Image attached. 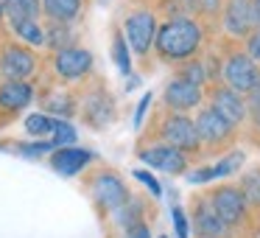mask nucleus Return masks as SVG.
<instances>
[{"label":"nucleus","mask_w":260,"mask_h":238,"mask_svg":"<svg viewBox=\"0 0 260 238\" xmlns=\"http://www.w3.org/2000/svg\"><path fill=\"white\" fill-rule=\"evenodd\" d=\"M154 37H157V20L151 12H135L126 17V40L135 53L146 56L148 48L154 45Z\"/></svg>","instance_id":"nucleus-8"},{"label":"nucleus","mask_w":260,"mask_h":238,"mask_svg":"<svg viewBox=\"0 0 260 238\" xmlns=\"http://www.w3.org/2000/svg\"><path fill=\"white\" fill-rule=\"evenodd\" d=\"M140 160L146 165H151V168H159L165 171V174H185L187 168V157L185 152H179V148L168 146V143H162V146H148L140 152Z\"/></svg>","instance_id":"nucleus-10"},{"label":"nucleus","mask_w":260,"mask_h":238,"mask_svg":"<svg viewBox=\"0 0 260 238\" xmlns=\"http://www.w3.org/2000/svg\"><path fill=\"white\" fill-rule=\"evenodd\" d=\"M257 62H252L249 56H243V53H235V56L226 59L224 65V79H226V87L235 93H241V96H246V93H252L254 87L260 84V70L254 68Z\"/></svg>","instance_id":"nucleus-3"},{"label":"nucleus","mask_w":260,"mask_h":238,"mask_svg":"<svg viewBox=\"0 0 260 238\" xmlns=\"http://www.w3.org/2000/svg\"><path fill=\"white\" fill-rule=\"evenodd\" d=\"M135 180H140V182H143V185H146V188H148V191H151V193H154V196H159V193H162V188H159V182H157V180H154V176H151V174H148V171H135Z\"/></svg>","instance_id":"nucleus-32"},{"label":"nucleus","mask_w":260,"mask_h":238,"mask_svg":"<svg viewBox=\"0 0 260 238\" xmlns=\"http://www.w3.org/2000/svg\"><path fill=\"white\" fill-rule=\"evenodd\" d=\"M213 107L218 109V112L224 115V118L230 121L232 126H235V124H243V121L249 118V115H246V98H243L241 93L230 90V87H221V90H215Z\"/></svg>","instance_id":"nucleus-14"},{"label":"nucleus","mask_w":260,"mask_h":238,"mask_svg":"<svg viewBox=\"0 0 260 238\" xmlns=\"http://www.w3.org/2000/svg\"><path fill=\"white\" fill-rule=\"evenodd\" d=\"M246 115H252L254 124L260 126V87H254L252 93H246Z\"/></svg>","instance_id":"nucleus-28"},{"label":"nucleus","mask_w":260,"mask_h":238,"mask_svg":"<svg viewBox=\"0 0 260 238\" xmlns=\"http://www.w3.org/2000/svg\"><path fill=\"white\" fill-rule=\"evenodd\" d=\"M246 48H249V59H252V62H260V31H254V34L249 37Z\"/></svg>","instance_id":"nucleus-33"},{"label":"nucleus","mask_w":260,"mask_h":238,"mask_svg":"<svg viewBox=\"0 0 260 238\" xmlns=\"http://www.w3.org/2000/svg\"><path fill=\"white\" fill-rule=\"evenodd\" d=\"M190 6L193 9H202V12L213 14L215 9H218V0H190Z\"/></svg>","instance_id":"nucleus-36"},{"label":"nucleus","mask_w":260,"mask_h":238,"mask_svg":"<svg viewBox=\"0 0 260 238\" xmlns=\"http://www.w3.org/2000/svg\"><path fill=\"white\" fill-rule=\"evenodd\" d=\"M126 238H151V230H148V224L143 221V224L132 227V230H126Z\"/></svg>","instance_id":"nucleus-35"},{"label":"nucleus","mask_w":260,"mask_h":238,"mask_svg":"<svg viewBox=\"0 0 260 238\" xmlns=\"http://www.w3.org/2000/svg\"><path fill=\"white\" fill-rule=\"evenodd\" d=\"M202 238H221V235H202Z\"/></svg>","instance_id":"nucleus-38"},{"label":"nucleus","mask_w":260,"mask_h":238,"mask_svg":"<svg viewBox=\"0 0 260 238\" xmlns=\"http://www.w3.org/2000/svg\"><path fill=\"white\" fill-rule=\"evenodd\" d=\"M45 112H56L62 118H70L76 112V101L68 96V93H51L45 98Z\"/></svg>","instance_id":"nucleus-22"},{"label":"nucleus","mask_w":260,"mask_h":238,"mask_svg":"<svg viewBox=\"0 0 260 238\" xmlns=\"http://www.w3.org/2000/svg\"><path fill=\"white\" fill-rule=\"evenodd\" d=\"M0 9L12 23H25V20H37L42 12L40 0H0Z\"/></svg>","instance_id":"nucleus-17"},{"label":"nucleus","mask_w":260,"mask_h":238,"mask_svg":"<svg viewBox=\"0 0 260 238\" xmlns=\"http://www.w3.org/2000/svg\"><path fill=\"white\" fill-rule=\"evenodd\" d=\"M115 219H118V224L123 227V230H132V227L143 224V202L126 199V202L115 210Z\"/></svg>","instance_id":"nucleus-19"},{"label":"nucleus","mask_w":260,"mask_h":238,"mask_svg":"<svg viewBox=\"0 0 260 238\" xmlns=\"http://www.w3.org/2000/svg\"><path fill=\"white\" fill-rule=\"evenodd\" d=\"M193 124H196L199 140L207 143V146H221V143H226L232 137V124L215 107L202 109V112H199V118L193 121Z\"/></svg>","instance_id":"nucleus-9"},{"label":"nucleus","mask_w":260,"mask_h":238,"mask_svg":"<svg viewBox=\"0 0 260 238\" xmlns=\"http://www.w3.org/2000/svg\"><path fill=\"white\" fill-rule=\"evenodd\" d=\"M224 23H226V31H230L232 37L249 34V31H252V25H254L252 0H230L226 14H224Z\"/></svg>","instance_id":"nucleus-15"},{"label":"nucleus","mask_w":260,"mask_h":238,"mask_svg":"<svg viewBox=\"0 0 260 238\" xmlns=\"http://www.w3.org/2000/svg\"><path fill=\"white\" fill-rule=\"evenodd\" d=\"M257 87H260V84H257Z\"/></svg>","instance_id":"nucleus-41"},{"label":"nucleus","mask_w":260,"mask_h":238,"mask_svg":"<svg viewBox=\"0 0 260 238\" xmlns=\"http://www.w3.org/2000/svg\"><path fill=\"white\" fill-rule=\"evenodd\" d=\"M53 124H56V118H51V115H45V112H34V115L25 118V132H28L31 137H51Z\"/></svg>","instance_id":"nucleus-21"},{"label":"nucleus","mask_w":260,"mask_h":238,"mask_svg":"<svg viewBox=\"0 0 260 238\" xmlns=\"http://www.w3.org/2000/svg\"><path fill=\"white\" fill-rule=\"evenodd\" d=\"M20 152H23L25 157H37V154H51V152H53V143H51V140L28 143V146H20Z\"/></svg>","instance_id":"nucleus-29"},{"label":"nucleus","mask_w":260,"mask_h":238,"mask_svg":"<svg viewBox=\"0 0 260 238\" xmlns=\"http://www.w3.org/2000/svg\"><path fill=\"white\" fill-rule=\"evenodd\" d=\"M241 193H243V199H246V204L260 207V168L249 171L241 180Z\"/></svg>","instance_id":"nucleus-23"},{"label":"nucleus","mask_w":260,"mask_h":238,"mask_svg":"<svg viewBox=\"0 0 260 238\" xmlns=\"http://www.w3.org/2000/svg\"><path fill=\"white\" fill-rule=\"evenodd\" d=\"M40 3H42V12L56 23H70L81 12V0H40Z\"/></svg>","instance_id":"nucleus-18"},{"label":"nucleus","mask_w":260,"mask_h":238,"mask_svg":"<svg viewBox=\"0 0 260 238\" xmlns=\"http://www.w3.org/2000/svg\"><path fill=\"white\" fill-rule=\"evenodd\" d=\"M210 204H213V210L221 216V221H224L226 227L243 221V216H246V199H243L241 188H235V185L215 188V191L210 193Z\"/></svg>","instance_id":"nucleus-5"},{"label":"nucleus","mask_w":260,"mask_h":238,"mask_svg":"<svg viewBox=\"0 0 260 238\" xmlns=\"http://www.w3.org/2000/svg\"><path fill=\"white\" fill-rule=\"evenodd\" d=\"M0 73L6 81H28L37 73L34 51H28L23 45H9L0 53Z\"/></svg>","instance_id":"nucleus-4"},{"label":"nucleus","mask_w":260,"mask_h":238,"mask_svg":"<svg viewBox=\"0 0 260 238\" xmlns=\"http://www.w3.org/2000/svg\"><path fill=\"white\" fill-rule=\"evenodd\" d=\"M148 104H151V93H148V96H143V98H140V104H137V112H135V126H140V124H143V115H146Z\"/></svg>","instance_id":"nucleus-34"},{"label":"nucleus","mask_w":260,"mask_h":238,"mask_svg":"<svg viewBox=\"0 0 260 238\" xmlns=\"http://www.w3.org/2000/svg\"><path fill=\"white\" fill-rule=\"evenodd\" d=\"M48 140L53 143V148H59V146H76V129L64 118H56L53 132H51V137H48Z\"/></svg>","instance_id":"nucleus-24"},{"label":"nucleus","mask_w":260,"mask_h":238,"mask_svg":"<svg viewBox=\"0 0 260 238\" xmlns=\"http://www.w3.org/2000/svg\"><path fill=\"white\" fill-rule=\"evenodd\" d=\"M112 56H115V65H118L120 73H129V70H132V59H129V48H126V40H123L120 34H115Z\"/></svg>","instance_id":"nucleus-25"},{"label":"nucleus","mask_w":260,"mask_h":238,"mask_svg":"<svg viewBox=\"0 0 260 238\" xmlns=\"http://www.w3.org/2000/svg\"><path fill=\"white\" fill-rule=\"evenodd\" d=\"M34 101L31 81H3L0 84V109L3 112H20Z\"/></svg>","instance_id":"nucleus-13"},{"label":"nucleus","mask_w":260,"mask_h":238,"mask_svg":"<svg viewBox=\"0 0 260 238\" xmlns=\"http://www.w3.org/2000/svg\"><path fill=\"white\" fill-rule=\"evenodd\" d=\"M182 79L193 81V84H202V81L207 79V73L202 70V65H199V62H193V65H185V70H182Z\"/></svg>","instance_id":"nucleus-30"},{"label":"nucleus","mask_w":260,"mask_h":238,"mask_svg":"<svg viewBox=\"0 0 260 238\" xmlns=\"http://www.w3.org/2000/svg\"><path fill=\"white\" fill-rule=\"evenodd\" d=\"M53 70H56V76L64 79V81H79L92 70V53L87 51V48L68 45V48H62V51L56 53Z\"/></svg>","instance_id":"nucleus-7"},{"label":"nucleus","mask_w":260,"mask_h":238,"mask_svg":"<svg viewBox=\"0 0 260 238\" xmlns=\"http://www.w3.org/2000/svg\"><path fill=\"white\" fill-rule=\"evenodd\" d=\"M162 98L174 112H187V109H193V107L202 104V84H193V81L176 76L174 81H168Z\"/></svg>","instance_id":"nucleus-12"},{"label":"nucleus","mask_w":260,"mask_h":238,"mask_svg":"<svg viewBox=\"0 0 260 238\" xmlns=\"http://www.w3.org/2000/svg\"><path fill=\"white\" fill-rule=\"evenodd\" d=\"M0 20H3V9H0Z\"/></svg>","instance_id":"nucleus-39"},{"label":"nucleus","mask_w":260,"mask_h":238,"mask_svg":"<svg viewBox=\"0 0 260 238\" xmlns=\"http://www.w3.org/2000/svg\"><path fill=\"white\" fill-rule=\"evenodd\" d=\"M171 216H174V224H176V238H187V216L182 213V207H174Z\"/></svg>","instance_id":"nucleus-31"},{"label":"nucleus","mask_w":260,"mask_h":238,"mask_svg":"<svg viewBox=\"0 0 260 238\" xmlns=\"http://www.w3.org/2000/svg\"><path fill=\"white\" fill-rule=\"evenodd\" d=\"M252 12H254V20L260 23V0H252Z\"/></svg>","instance_id":"nucleus-37"},{"label":"nucleus","mask_w":260,"mask_h":238,"mask_svg":"<svg viewBox=\"0 0 260 238\" xmlns=\"http://www.w3.org/2000/svg\"><path fill=\"white\" fill-rule=\"evenodd\" d=\"M193 227H196L199 235H224L230 227L221 221V216L213 210L210 199H202V204L196 207V216H193Z\"/></svg>","instance_id":"nucleus-16"},{"label":"nucleus","mask_w":260,"mask_h":238,"mask_svg":"<svg viewBox=\"0 0 260 238\" xmlns=\"http://www.w3.org/2000/svg\"><path fill=\"white\" fill-rule=\"evenodd\" d=\"M90 193L98 202V207L109 210V213H115V210L129 199V191H126L123 180H120L118 174H112V171H101V174L92 176Z\"/></svg>","instance_id":"nucleus-2"},{"label":"nucleus","mask_w":260,"mask_h":238,"mask_svg":"<svg viewBox=\"0 0 260 238\" xmlns=\"http://www.w3.org/2000/svg\"><path fill=\"white\" fill-rule=\"evenodd\" d=\"M154 45L165 59H187L202 45V28L190 17H174L157 31Z\"/></svg>","instance_id":"nucleus-1"},{"label":"nucleus","mask_w":260,"mask_h":238,"mask_svg":"<svg viewBox=\"0 0 260 238\" xmlns=\"http://www.w3.org/2000/svg\"><path fill=\"white\" fill-rule=\"evenodd\" d=\"M14 34L25 42V45H34V48H42L45 45V28H42L37 20H25V23H12Z\"/></svg>","instance_id":"nucleus-20"},{"label":"nucleus","mask_w":260,"mask_h":238,"mask_svg":"<svg viewBox=\"0 0 260 238\" xmlns=\"http://www.w3.org/2000/svg\"><path fill=\"white\" fill-rule=\"evenodd\" d=\"M95 154L90 148H79V146H59L51 152V168L62 176H76L92 163Z\"/></svg>","instance_id":"nucleus-11"},{"label":"nucleus","mask_w":260,"mask_h":238,"mask_svg":"<svg viewBox=\"0 0 260 238\" xmlns=\"http://www.w3.org/2000/svg\"><path fill=\"white\" fill-rule=\"evenodd\" d=\"M68 23H53V28L51 31H45V45H51V48H68L70 45V34H68V28H64Z\"/></svg>","instance_id":"nucleus-26"},{"label":"nucleus","mask_w":260,"mask_h":238,"mask_svg":"<svg viewBox=\"0 0 260 238\" xmlns=\"http://www.w3.org/2000/svg\"><path fill=\"white\" fill-rule=\"evenodd\" d=\"M159 238H168V235H159Z\"/></svg>","instance_id":"nucleus-40"},{"label":"nucleus","mask_w":260,"mask_h":238,"mask_svg":"<svg viewBox=\"0 0 260 238\" xmlns=\"http://www.w3.org/2000/svg\"><path fill=\"white\" fill-rule=\"evenodd\" d=\"M162 137L168 146L179 148V152H199V146H202V140H199L196 135V124H193L187 115H168L162 124Z\"/></svg>","instance_id":"nucleus-6"},{"label":"nucleus","mask_w":260,"mask_h":238,"mask_svg":"<svg viewBox=\"0 0 260 238\" xmlns=\"http://www.w3.org/2000/svg\"><path fill=\"white\" fill-rule=\"evenodd\" d=\"M241 163H243V154H241V152H232L230 157H224L218 165H213V171H215V180H221V176H230V174H232V171H235Z\"/></svg>","instance_id":"nucleus-27"}]
</instances>
